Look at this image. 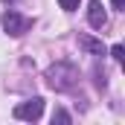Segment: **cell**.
<instances>
[{"instance_id": "cell-1", "label": "cell", "mask_w": 125, "mask_h": 125, "mask_svg": "<svg viewBox=\"0 0 125 125\" xmlns=\"http://www.w3.org/2000/svg\"><path fill=\"white\" fill-rule=\"evenodd\" d=\"M47 84L52 90H73L79 84V70L67 61H55L47 70Z\"/></svg>"}, {"instance_id": "cell-2", "label": "cell", "mask_w": 125, "mask_h": 125, "mask_svg": "<svg viewBox=\"0 0 125 125\" xmlns=\"http://www.w3.org/2000/svg\"><path fill=\"white\" fill-rule=\"evenodd\" d=\"M32 26V21L29 18H23V15H18V12H12V9H6L3 12V29L9 32V35H23V32H29Z\"/></svg>"}, {"instance_id": "cell-3", "label": "cell", "mask_w": 125, "mask_h": 125, "mask_svg": "<svg viewBox=\"0 0 125 125\" xmlns=\"http://www.w3.org/2000/svg\"><path fill=\"white\" fill-rule=\"evenodd\" d=\"M41 114H44V99L41 96H35V99H29V102H23V105L15 108V119H26V122L41 119Z\"/></svg>"}, {"instance_id": "cell-4", "label": "cell", "mask_w": 125, "mask_h": 125, "mask_svg": "<svg viewBox=\"0 0 125 125\" xmlns=\"http://www.w3.org/2000/svg\"><path fill=\"white\" fill-rule=\"evenodd\" d=\"M87 21H90V26H93V29H102V26L108 23L105 6H102L99 0H90V3H87Z\"/></svg>"}, {"instance_id": "cell-5", "label": "cell", "mask_w": 125, "mask_h": 125, "mask_svg": "<svg viewBox=\"0 0 125 125\" xmlns=\"http://www.w3.org/2000/svg\"><path fill=\"white\" fill-rule=\"evenodd\" d=\"M79 44H82L87 52H93V55H105V44H102V41H96V38H87V35H82V38H79Z\"/></svg>"}, {"instance_id": "cell-6", "label": "cell", "mask_w": 125, "mask_h": 125, "mask_svg": "<svg viewBox=\"0 0 125 125\" xmlns=\"http://www.w3.org/2000/svg\"><path fill=\"white\" fill-rule=\"evenodd\" d=\"M55 122H61V125H67V122H70V114H67V111H61V108H58V111L52 114V125H55Z\"/></svg>"}, {"instance_id": "cell-7", "label": "cell", "mask_w": 125, "mask_h": 125, "mask_svg": "<svg viewBox=\"0 0 125 125\" xmlns=\"http://www.w3.org/2000/svg\"><path fill=\"white\" fill-rule=\"evenodd\" d=\"M111 55H114V61H125V50H122V44L111 47Z\"/></svg>"}, {"instance_id": "cell-8", "label": "cell", "mask_w": 125, "mask_h": 125, "mask_svg": "<svg viewBox=\"0 0 125 125\" xmlns=\"http://www.w3.org/2000/svg\"><path fill=\"white\" fill-rule=\"evenodd\" d=\"M58 3H61L64 12H76V9H79V0H58Z\"/></svg>"}, {"instance_id": "cell-9", "label": "cell", "mask_w": 125, "mask_h": 125, "mask_svg": "<svg viewBox=\"0 0 125 125\" xmlns=\"http://www.w3.org/2000/svg\"><path fill=\"white\" fill-rule=\"evenodd\" d=\"M114 3V9H125V0H111Z\"/></svg>"}]
</instances>
